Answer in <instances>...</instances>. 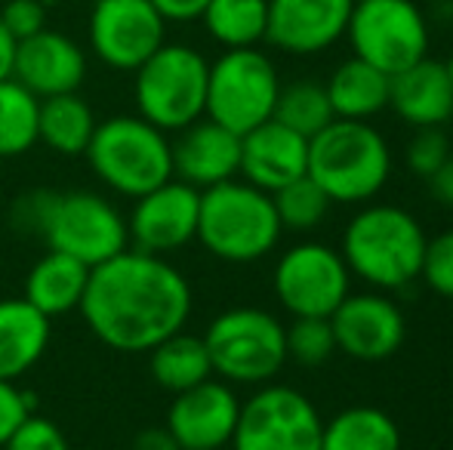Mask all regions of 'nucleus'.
Masks as SVG:
<instances>
[{"label": "nucleus", "instance_id": "29", "mask_svg": "<svg viewBox=\"0 0 453 450\" xmlns=\"http://www.w3.org/2000/svg\"><path fill=\"white\" fill-rule=\"evenodd\" d=\"M41 99L16 78L0 80V157H19L37 145Z\"/></svg>", "mask_w": 453, "mask_h": 450}, {"label": "nucleus", "instance_id": "14", "mask_svg": "<svg viewBox=\"0 0 453 450\" xmlns=\"http://www.w3.org/2000/svg\"><path fill=\"white\" fill-rule=\"evenodd\" d=\"M197 213H201V192L180 179H167L164 186L136 198V207L127 219L130 244L155 256L182 250L197 238Z\"/></svg>", "mask_w": 453, "mask_h": 450}, {"label": "nucleus", "instance_id": "3", "mask_svg": "<svg viewBox=\"0 0 453 450\" xmlns=\"http://www.w3.org/2000/svg\"><path fill=\"white\" fill-rule=\"evenodd\" d=\"M426 232L417 217L395 204H370L342 232V259L349 271L376 290H401L423 269Z\"/></svg>", "mask_w": 453, "mask_h": 450}, {"label": "nucleus", "instance_id": "26", "mask_svg": "<svg viewBox=\"0 0 453 450\" xmlns=\"http://www.w3.org/2000/svg\"><path fill=\"white\" fill-rule=\"evenodd\" d=\"M149 373L164 392L176 395L191 385L203 383L213 377V364H210L207 346L203 337H195L188 331H180L173 337L161 339L155 348H149Z\"/></svg>", "mask_w": 453, "mask_h": 450}, {"label": "nucleus", "instance_id": "21", "mask_svg": "<svg viewBox=\"0 0 453 450\" xmlns=\"http://www.w3.org/2000/svg\"><path fill=\"white\" fill-rule=\"evenodd\" d=\"M388 109L411 126H444L453 118V80L448 65L419 59L388 78Z\"/></svg>", "mask_w": 453, "mask_h": 450}, {"label": "nucleus", "instance_id": "7", "mask_svg": "<svg viewBox=\"0 0 453 450\" xmlns=\"http://www.w3.org/2000/svg\"><path fill=\"white\" fill-rule=\"evenodd\" d=\"M213 377L228 385H265L287 364V327L257 306L219 312L203 331Z\"/></svg>", "mask_w": 453, "mask_h": 450}, {"label": "nucleus", "instance_id": "27", "mask_svg": "<svg viewBox=\"0 0 453 450\" xmlns=\"http://www.w3.org/2000/svg\"><path fill=\"white\" fill-rule=\"evenodd\" d=\"M321 450H401V429L386 410L355 404L324 423Z\"/></svg>", "mask_w": 453, "mask_h": 450}, {"label": "nucleus", "instance_id": "37", "mask_svg": "<svg viewBox=\"0 0 453 450\" xmlns=\"http://www.w3.org/2000/svg\"><path fill=\"white\" fill-rule=\"evenodd\" d=\"M31 395L19 389L12 379H0V447L6 445L12 432L19 429V423L31 414Z\"/></svg>", "mask_w": 453, "mask_h": 450}, {"label": "nucleus", "instance_id": "33", "mask_svg": "<svg viewBox=\"0 0 453 450\" xmlns=\"http://www.w3.org/2000/svg\"><path fill=\"white\" fill-rule=\"evenodd\" d=\"M450 139L441 126H419L404 149V161L419 179H429L435 170L450 161Z\"/></svg>", "mask_w": 453, "mask_h": 450}, {"label": "nucleus", "instance_id": "16", "mask_svg": "<svg viewBox=\"0 0 453 450\" xmlns=\"http://www.w3.org/2000/svg\"><path fill=\"white\" fill-rule=\"evenodd\" d=\"M336 348L352 361L376 364L404 346V312L386 294H349L330 315Z\"/></svg>", "mask_w": 453, "mask_h": 450}, {"label": "nucleus", "instance_id": "42", "mask_svg": "<svg viewBox=\"0 0 453 450\" xmlns=\"http://www.w3.org/2000/svg\"><path fill=\"white\" fill-rule=\"evenodd\" d=\"M444 65H448V74H450V80H453V53H450V59L444 62Z\"/></svg>", "mask_w": 453, "mask_h": 450}, {"label": "nucleus", "instance_id": "9", "mask_svg": "<svg viewBox=\"0 0 453 450\" xmlns=\"http://www.w3.org/2000/svg\"><path fill=\"white\" fill-rule=\"evenodd\" d=\"M278 93V68L263 50H226L219 59L210 62L203 114L226 130L244 136L253 126L272 120Z\"/></svg>", "mask_w": 453, "mask_h": 450}, {"label": "nucleus", "instance_id": "32", "mask_svg": "<svg viewBox=\"0 0 453 450\" xmlns=\"http://www.w3.org/2000/svg\"><path fill=\"white\" fill-rule=\"evenodd\" d=\"M336 352L330 318H293L287 327V358L303 367H321Z\"/></svg>", "mask_w": 453, "mask_h": 450}, {"label": "nucleus", "instance_id": "1", "mask_svg": "<svg viewBox=\"0 0 453 450\" xmlns=\"http://www.w3.org/2000/svg\"><path fill=\"white\" fill-rule=\"evenodd\" d=\"M191 302L188 278L167 256L127 247L90 269L78 312L93 337L108 348L145 355L161 339L185 331Z\"/></svg>", "mask_w": 453, "mask_h": 450}, {"label": "nucleus", "instance_id": "28", "mask_svg": "<svg viewBox=\"0 0 453 450\" xmlns=\"http://www.w3.org/2000/svg\"><path fill=\"white\" fill-rule=\"evenodd\" d=\"M207 34L226 50L257 47L269 28V0H210L201 12Z\"/></svg>", "mask_w": 453, "mask_h": 450}, {"label": "nucleus", "instance_id": "8", "mask_svg": "<svg viewBox=\"0 0 453 450\" xmlns=\"http://www.w3.org/2000/svg\"><path fill=\"white\" fill-rule=\"evenodd\" d=\"M136 114L164 133H180L207 109L210 62L188 43H161L136 68Z\"/></svg>", "mask_w": 453, "mask_h": 450}, {"label": "nucleus", "instance_id": "12", "mask_svg": "<svg viewBox=\"0 0 453 450\" xmlns=\"http://www.w3.org/2000/svg\"><path fill=\"white\" fill-rule=\"evenodd\" d=\"M324 420L299 389L265 383L241 401L232 450H321Z\"/></svg>", "mask_w": 453, "mask_h": 450}, {"label": "nucleus", "instance_id": "17", "mask_svg": "<svg viewBox=\"0 0 453 450\" xmlns=\"http://www.w3.org/2000/svg\"><path fill=\"white\" fill-rule=\"evenodd\" d=\"M12 78L37 99L78 93L87 78V53L74 37L43 28L25 41H16Z\"/></svg>", "mask_w": 453, "mask_h": 450}, {"label": "nucleus", "instance_id": "34", "mask_svg": "<svg viewBox=\"0 0 453 450\" xmlns=\"http://www.w3.org/2000/svg\"><path fill=\"white\" fill-rule=\"evenodd\" d=\"M419 278H423L426 287L435 290L438 296L453 300V228L426 240Z\"/></svg>", "mask_w": 453, "mask_h": 450}, {"label": "nucleus", "instance_id": "13", "mask_svg": "<svg viewBox=\"0 0 453 450\" xmlns=\"http://www.w3.org/2000/svg\"><path fill=\"white\" fill-rule=\"evenodd\" d=\"M87 37L102 65L136 72L161 43H167V22L151 0H96Z\"/></svg>", "mask_w": 453, "mask_h": 450}, {"label": "nucleus", "instance_id": "11", "mask_svg": "<svg viewBox=\"0 0 453 450\" xmlns=\"http://www.w3.org/2000/svg\"><path fill=\"white\" fill-rule=\"evenodd\" d=\"M272 287L293 318H330L352 294V271L340 250L321 240H303L278 256Z\"/></svg>", "mask_w": 453, "mask_h": 450}, {"label": "nucleus", "instance_id": "39", "mask_svg": "<svg viewBox=\"0 0 453 450\" xmlns=\"http://www.w3.org/2000/svg\"><path fill=\"white\" fill-rule=\"evenodd\" d=\"M426 186H429V194L438 201V204H444L453 210V157L441 170H435V173L426 179Z\"/></svg>", "mask_w": 453, "mask_h": 450}, {"label": "nucleus", "instance_id": "31", "mask_svg": "<svg viewBox=\"0 0 453 450\" xmlns=\"http://www.w3.org/2000/svg\"><path fill=\"white\" fill-rule=\"evenodd\" d=\"M272 201L274 213L280 219V228H290V232H311V228H318L327 219L330 204H334L327 198V192L309 173L287 182L284 188H278L272 194Z\"/></svg>", "mask_w": 453, "mask_h": 450}, {"label": "nucleus", "instance_id": "2", "mask_svg": "<svg viewBox=\"0 0 453 450\" xmlns=\"http://www.w3.org/2000/svg\"><path fill=\"white\" fill-rule=\"evenodd\" d=\"M16 225L87 269L130 247L127 217L96 192H31L16 204Z\"/></svg>", "mask_w": 453, "mask_h": 450}, {"label": "nucleus", "instance_id": "25", "mask_svg": "<svg viewBox=\"0 0 453 450\" xmlns=\"http://www.w3.org/2000/svg\"><path fill=\"white\" fill-rule=\"evenodd\" d=\"M96 114L84 96L78 93H62V96L41 99L37 114V142L62 157H78L87 151L96 130Z\"/></svg>", "mask_w": 453, "mask_h": 450}, {"label": "nucleus", "instance_id": "41", "mask_svg": "<svg viewBox=\"0 0 453 450\" xmlns=\"http://www.w3.org/2000/svg\"><path fill=\"white\" fill-rule=\"evenodd\" d=\"M12 59H16V37L0 22V80L12 78Z\"/></svg>", "mask_w": 453, "mask_h": 450}, {"label": "nucleus", "instance_id": "19", "mask_svg": "<svg viewBox=\"0 0 453 450\" xmlns=\"http://www.w3.org/2000/svg\"><path fill=\"white\" fill-rule=\"evenodd\" d=\"M170 145H173V179L185 186L203 192L219 182L238 179L241 136L210 120L207 114L176 133Z\"/></svg>", "mask_w": 453, "mask_h": 450}, {"label": "nucleus", "instance_id": "38", "mask_svg": "<svg viewBox=\"0 0 453 450\" xmlns=\"http://www.w3.org/2000/svg\"><path fill=\"white\" fill-rule=\"evenodd\" d=\"M207 4L210 0H151V6L161 12L164 22H195V19H201Z\"/></svg>", "mask_w": 453, "mask_h": 450}, {"label": "nucleus", "instance_id": "40", "mask_svg": "<svg viewBox=\"0 0 453 450\" xmlns=\"http://www.w3.org/2000/svg\"><path fill=\"white\" fill-rule=\"evenodd\" d=\"M133 450H182L167 426H149L133 439Z\"/></svg>", "mask_w": 453, "mask_h": 450}, {"label": "nucleus", "instance_id": "4", "mask_svg": "<svg viewBox=\"0 0 453 450\" xmlns=\"http://www.w3.org/2000/svg\"><path fill=\"white\" fill-rule=\"evenodd\" d=\"M305 173L327 192L334 204H367L382 192L392 173V151L367 120L334 118L309 139Z\"/></svg>", "mask_w": 453, "mask_h": 450}, {"label": "nucleus", "instance_id": "30", "mask_svg": "<svg viewBox=\"0 0 453 450\" xmlns=\"http://www.w3.org/2000/svg\"><path fill=\"white\" fill-rule=\"evenodd\" d=\"M272 118L290 126L299 136L311 139L334 120V109H330L324 84H318V80H293V84L280 87Z\"/></svg>", "mask_w": 453, "mask_h": 450}, {"label": "nucleus", "instance_id": "20", "mask_svg": "<svg viewBox=\"0 0 453 450\" xmlns=\"http://www.w3.org/2000/svg\"><path fill=\"white\" fill-rule=\"evenodd\" d=\"M309 170V139L293 133L280 120H265L241 136L238 176L250 186L274 194L287 182L299 179Z\"/></svg>", "mask_w": 453, "mask_h": 450}, {"label": "nucleus", "instance_id": "18", "mask_svg": "<svg viewBox=\"0 0 453 450\" xmlns=\"http://www.w3.org/2000/svg\"><path fill=\"white\" fill-rule=\"evenodd\" d=\"M355 0H269L265 41L290 56H311L346 37Z\"/></svg>", "mask_w": 453, "mask_h": 450}, {"label": "nucleus", "instance_id": "6", "mask_svg": "<svg viewBox=\"0 0 453 450\" xmlns=\"http://www.w3.org/2000/svg\"><path fill=\"white\" fill-rule=\"evenodd\" d=\"M84 155L102 186L133 201L173 179L170 136L139 114H114L96 124Z\"/></svg>", "mask_w": 453, "mask_h": 450}, {"label": "nucleus", "instance_id": "10", "mask_svg": "<svg viewBox=\"0 0 453 450\" xmlns=\"http://www.w3.org/2000/svg\"><path fill=\"white\" fill-rule=\"evenodd\" d=\"M346 37L358 59L388 78L429 53V25L413 0H355Z\"/></svg>", "mask_w": 453, "mask_h": 450}, {"label": "nucleus", "instance_id": "5", "mask_svg": "<svg viewBox=\"0 0 453 450\" xmlns=\"http://www.w3.org/2000/svg\"><path fill=\"white\" fill-rule=\"evenodd\" d=\"M280 219L269 192L244 179H228L201 192L197 238L222 263H259L278 247Z\"/></svg>", "mask_w": 453, "mask_h": 450}, {"label": "nucleus", "instance_id": "35", "mask_svg": "<svg viewBox=\"0 0 453 450\" xmlns=\"http://www.w3.org/2000/svg\"><path fill=\"white\" fill-rule=\"evenodd\" d=\"M0 450H68V439L53 420L28 414Z\"/></svg>", "mask_w": 453, "mask_h": 450}, {"label": "nucleus", "instance_id": "24", "mask_svg": "<svg viewBox=\"0 0 453 450\" xmlns=\"http://www.w3.org/2000/svg\"><path fill=\"white\" fill-rule=\"evenodd\" d=\"M324 90H327L334 118L342 120H370L382 109H388V74L358 56L342 62L330 74Z\"/></svg>", "mask_w": 453, "mask_h": 450}, {"label": "nucleus", "instance_id": "22", "mask_svg": "<svg viewBox=\"0 0 453 450\" xmlns=\"http://www.w3.org/2000/svg\"><path fill=\"white\" fill-rule=\"evenodd\" d=\"M50 337V318L25 296L0 300V379L16 383L19 377L35 370L37 361L47 355Z\"/></svg>", "mask_w": 453, "mask_h": 450}, {"label": "nucleus", "instance_id": "15", "mask_svg": "<svg viewBox=\"0 0 453 450\" xmlns=\"http://www.w3.org/2000/svg\"><path fill=\"white\" fill-rule=\"evenodd\" d=\"M241 416V401L226 379H203L176 392L167 410V432L182 450H226Z\"/></svg>", "mask_w": 453, "mask_h": 450}, {"label": "nucleus", "instance_id": "23", "mask_svg": "<svg viewBox=\"0 0 453 450\" xmlns=\"http://www.w3.org/2000/svg\"><path fill=\"white\" fill-rule=\"evenodd\" d=\"M87 281H90V269L84 263L50 250L47 256L31 265L28 278H25V300L53 321L81 309Z\"/></svg>", "mask_w": 453, "mask_h": 450}, {"label": "nucleus", "instance_id": "36", "mask_svg": "<svg viewBox=\"0 0 453 450\" xmlns=\"http://www.w3.org/2000/svg\"><path fill=\"white\" fill-rule=\"evenodd\" d=\"M0 22L16 41H25L47 28V4L43 0H6L0 10Z\"/></svg>", "mask_w": 453, "mask_h": 450}]
</instances>
